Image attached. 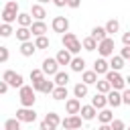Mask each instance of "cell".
<instances>
[{
  "mask_svg": "<svg viewBox=\"0 0 130 130\" xmlns=\"http://www.w3.org/2000/svg\"><path fill=\"white\" fill-rule=\"evenodd\" d=\"M120 57H122L124 61H128V59H130V47H122V51H120Z\"/></svg>",
  "mask_w": 130,
  "mask_h": 130,
  "instance_id": "cell-41",
  "label": "cell"
},
{
  "mask_svg": "<svg viewBox=\"0 0 130 130\" xmlns=\"http://www.w3.org/2000/svg\"><path fill=\"white\" fill-rule=\"evenodd\" d=\"M95 49H98L100 57H104V59H106V57H112V55H114L116 43H114V39H112V37H106L104 41H100V43H98V47H95Z\"/></svg>",
  "mask_w": 130,
  "mask_h": 130,
  "instance_id": "cell-6",
  "label": "cell"
},
{
  "mask_svg": "<svg viewBox=\"0 0 130 130\" xmlns=\"http://www.w3.org/2000/svg\"><path fill=\"white\" fill-rule=\"evenodd\" d=\"M98 120H100V124H110L112 120H114V114H112V110H108V108H102V110H98Z\"/></svg>",
  "mask_w": 130,
  "mask_h": 130,
  "instance_id": "cell-22",
  "label": "cell"
},
{
  "mask_svg": "<svg viewBox=\"0 0 130 130\" xmlns=\"http://www.w3.org/2000/svg\"><path fill=\"white\" fill-rule=\"evenodd\" d=\"M35 49H49V39L43 35V37H35Z\"/></svg>",
  "mask_w": 130,
  "mask_h": 130,
  "instance_id": "cell-34",
  "label": "cell"
},
{
  "mask_svg": "<svg viewBox=\"0 0 130 130\" xmlns=\"http://www.w3.org/2000/svg\"><path fill=\"white\" fill-rule=\"evenodd\" d=\"M95 47H98V43H95L91 37H85V39L81 41V49H85V51H95Z\"/></svg>",
  "mask_w": 130,
  "mask_h": 130,
  "instance_id": "cell-35",
  "label": "cell"
},
{
  "mask_svg": "<svg viewBox=\"0 0 130 130\" xmlns=\"http://www.w3.org/2000/svg\"><path fill=\"white\" fill-rule=\"evenodd\" d=\"M53 83H55L57 87H67V83H69V73L57 71V73L53 75Z\"/></svg>",
  "mask_w": 130,
  "mask_h": 130,
  "instance_id": "cell-19",
  "label": "cell"
},
{
  "mask_svg": "<svg viewBox=\"0 0 130 130\" xmlns=\"http://www.w3.org/2000/svg\"><path fill=\"white\" fill-rule=\"evenodd\" d=\"M67 6L69 8H79L81 6V0H67Z\"/></svg>",
  "mask_w": 130,
  "mask_h": 130,
  "instance_id": "cell-43",
  "label": "cell"
},
{
  "mask_svg": "<svg viewBox=\"0 0 130 130\" xmlns=\"http://www.w3.org/2000/svg\"><path fill=\"white\" fill-rule=\"evenodd\" d=\"M79 108H81V100H77V98H67L65 100V112L69 116L79 114Z\"/></svg>",
  "mask_w": 130,
  "mask_h": 130,
  "instance_id": "cell-12",
  "label": "cell"
},
{
  "mask_svg": "<svg viewBox=\"0 0 130 130\" xmlns=\"http://www.w3.org/2000/svg\"><path fill=\"white\" fill-rule=\"evenodd\" d=\"M51 95H53V100L63 102V100H67V98H69V91H67V87H57V85H55V89L51 91Z\"/></svg>",
  "mask_w": 130,
  "mask_h": 130,
  "instance_id": "cell-27",
  "label": "cell"
},
{
  "mask_svg": "<svg viewBox=\"0 0 130 130\" xmlns=\"http://www.w3.org/2000/svg\"><path fill=\"white\" fill-rule=\"evenodd\" d=\"M124 59L120 57V55H112L110 57V61H108V67L112 69V71H120V69H124Z\"/></svg>",
  "mask_w": 130,
  "mask_h": 130,
  "instance_id": "cell-20",
  "label": "cell"
},
{
  "mask_svg": "<svg viewBox=\"0 0 130 130\" xmlns=\"http://www.w3.org/2000/svg\"><path fill=\"white\" fill-rule=\"evenodd\" d=\"M49 2H51V0H37V4H41V6H43V4H49Z\"/></svg>",
  "mask_w": 130,
  "mask_h": 130,
  "instance_id": "cell-48",
  "label": "cell"
},
{
  "mask_svg": "<svg viewBox=\"0 0 130 130\" xmlns=\"http://www.w3.org/2000/svg\"><path fill=\"white\" fill-rule=\"evenodd\" d=\"M77 130H83V128H77Z\"/></svg>",
  "mask_w": 130,
  "mask_h": 130,
  "instance_id": "cell-49",
  "label": "cell"
},
{
  "mask_svg": "<svg viewBox=\"0 0 130 130\" xmlns=\"http://www.w3.org/2000/svg\"><path fill=\"white\" fill-rule=\"evenodd\" d=\"M98 130H112V128H110V124H100Z\"/></svg>",
  "mask_w": 130,
  "mask_h": 130,
  "instance_id": "cell-47",
  "label": "cell"
},
{
  "mask_svg": "<svg viewBox=\"0 0 130 130\" xmlns=\"http://www.w3.org/2000/svg\"><path fill=\"white\" fill-rule=\"evenodd\" d=\"M28 77H30V81L35 83V81H39V79H43L45 75H43V71H41V69H30V75H28Z\"/></svg>",
  "mask_w": 130,
  "mask_h": 130,
  "instance_id": "cell-39",
  "label": "cell"
},
{
  "mask_svg": "<svg viewBox=\"0 0 130 130\" xmlns=\"http://www.w3.org/2000/svg\"><path fill=\"white\" fill-rule=\"evenodd\" d=\"M8 89H10V87L6 85V81H0V95H4V93H6Z\"/></svg>",
  "mask_w": 130,
  "mask_h": 130,
  "instance_id": "cell-44",
  "label": "cell"
},
{
  "mask_svg": "<svg viewBox=\"0 0 130 130\" xmlns=\"http://www.w3.org/2000/svg\"><path fill=\"white\" fill-rule=\"evenodd\" d=\"M95 114H98V110L87 104V106H81V108H79V114H77V116H79L83 122H91V120L95 118Z\"/></svg>",
  "mask_w": 130,
  "mask_h": 130,
  "instance_id": "cell-13",
  "label": "cell"
},
{
  "mask_svg": "<svg viewBox=\"0 0 130 130\" xmlns=\"http://www.w3.org/2000/svg\"><path fill=\"white\" fill-rule=\"evenodd\" d=\"M4 130H20V122L16 118H8L4 122Z\"/></svg>",
  "mask_w": 130,
  "mask_h": 130,
  "instance_id": "cell-37",
  "label": "cell"
},
{
  "mask_svg": "<svg viewBox=\"0 0 130 130\" xmlns=\"http://www.w3.org/2000/svg\"><path fill=\"white\" fill-rule=\"evenodd\" d=\"M110 128H112V130H126V124H124V120L114 118V120L110 122Z\"/></svg>",
  "mask_w": 130,
  "mask_h": 130,
  "instance_id": "cell-38",
  "label": "cell"
},
{
  "mask_svg": "<svg viewBox=\"0 0 130 130\" xmlns=\"http://www.w3.org/2000/svg\"><path fill=\"white\" fill-rule=\"evenodd\" d=\"M41 71H43L45 77H53V75L59 71V65H57L55 57H47V59H43V63H41Z\"/></svg>",
  "mask_w": 130,
  "mask_h": 130,
  "instance_id": "cell-8",
  "label": "cell"
},
{
  "mask_svg": "<svg viewBox=\"0 0 130 130\" xmlns=\"http://www.w3.org/2000/svg\"><path fill=\"white\" fill-rule=\"evenodd\" d=\"M104 79L110 83V87L112 89H116V91H122L124 87H128V77H124L120 71H112V69H108L106 71V75H104Z\"/></svg>",
  "mask_w": 130,
  "mask_h": 130,
  "instance_id": "cell-1",
  "label": "cell"
},
{
  "mask_svg": "<svg viewBox=\"0 0 130 130\" xmlns=\"http://www.w3.org/2000/svg\"><path fill=\"white\" fill-rule=\"evenodd\" d=\"M16 22H18V26H30V22H32V18H30V14L28 12H18V16H16Z\"/></svg>",
  "mask_w": 130,
  "mask_h": 130,
  "instance_id": "cell-32",
  "label": "cell"
},
{
  "mask_svg": "<svg viewBox=\"0 0 130 130\" xmlns=\"http://www.w3.org/2000/svg\"><path fill=\"white\" fill-rule=\"evenodd\" d=\"M2 81H6L8 87H22V85H24V77H22L20 73L12 71V69H6V71H4Z\"/></svg>",
  "mask_w": 130,
  "mask_h": 130,
  "instance_id": "cell-5",
  "label": "cell"
},
{
  "mask_svg": "<svg viewBox=\"0 0 130 130\" xmlns=\"http://www.w3.org/2000/svg\"><path fill=\"white\" fill-rule=\"evenodd\" d=\"M71 53H67L65 49H61L57 55H55V61H57V65H69V61H71Z\"/></svg>",
  "mask_w": 130,
  "mask_h": 130,
  "instance_id": "cell-26",
  "label": "cell"
},
{
  "mask_svg": "<svg viewBox=\"0 0 130 130\" xmlns=\"http://www.w3.org/2000/svg\"><path fill=\"white\" fill-rule=\"evenodd\" d=\"M108 69H110V67H108V61H106L104 57H100V59L93 61V69H91V71H93L95 75H106Z\"/></svg>",
  "mask_w": 130,
  "mask_h": 130,
  "instance_id": "cell-17",
  "label": "cell"
},
{
  "mask_svg": "<svg viewBox=\"0 0 130 130\" xmlns=\"http://www.w3.org/2000/svg\"><path fill=\"white\" fill-rule=\"evenodd\" d=\"M106 102H108V106H112V108H120V106H122L120 91H116V89H110V91L106 93Z\"/></svg>",
  "mask_w": 130,
  "mask_h": 130,
  "instance_id": "cell-15",
  "label": "cell"
},
{
  "mask_svg": "<svg viewBox=\"0 0 130 130\" xmlns=\"http://www.w3.org/2000/svg\"><path fill=\"white\" fill-rule=\"evenodd\" d=\"M35 45H32V41H24V43H20V55L22 57H32L35 55Z\"/></svg>",
  "mask_w": 130,
  "mask_h": 130,
  "instance_id": "cell-24",
  "label": "cell"
},
{
  "mask_svg": "<svg viewBox=\"0 0 130 130\" xmlns=\"http://www.w3.org/2000/svg\"><path fill=\"white\" fill-rule=\"evenodd\" d=\"M12 32H14V28H12V24H0V37L2 39H8V37H12Z\"/></svg>",
  "mask_w": 130,
  "mask_h": 130,
  "instance_id": "cell-36",
  "label": "cell"
},
{
  "mask_svg": "<svg viewBox=\"0 0 130 130\" xmlns=\"http://www.w3.org/2000/svg\"><path fill=\"white\" fill-rule=\"evenodd\" d=\"M18 100H20L22 108H32L37 102V91L30 85H22V87H18Z\"/></svg>",
  "mask_w": 130,
  "mask_h": 130,
  "instance_id": "cell-3",
  "label": "cell"
},
{
  "mask_svg": "<svg viewBox=\"0 0 130 130\" xmlns=\"http://www.w3.org/2000/svg\"><path fill=\"white\" fill-rule=\"evenodd\" d=\"M61 43H63L65 51H67V53H71V55H77V53L81 51V41H79L73 32H69V30L61 35Z\"/></svg>",
  "mask_w": 130,
  "mask_h": 130,
  "instance_id": "cell-2",
  "label": "cell"
},
{
  "mask_svg": "<svg viewBox=\"0 0 130 130\" xmlns=\"http://www.w3.org/2000/svg\"><path fill=\"white\" fill-rule=\"evenodd\" d=\"M39 130H55V128H51L47 122H43V120H41V126H39Z\"/></svg>",
  "mask_w": 130,
  "mask_h": 130,
  "instance_id": "cell-46",
  "label": "cell"
},
{
  "mask_svg": "<svg viewBox=\"0 0 130 130\" xmlns=\"http://www.w3.org/2000/svg\"><path fill=\"white\" fill-rule=\"evenodd\" d=\"M81 118L75 114V116H67V118H63L61 122H59V126H63L65 130H77V128H81Z\"/></svg>",
  "mask_w": 130,
  "mask_h": 130,
  "instance_id": "cell-11",
  "label": "cell"
},
{
  "mask_svg": "<svg viewBox=\"0 0 130 130\" xmlns=\"http://www.w3.org/2000/svg\"><path fill=\"white\" fill-rule=\"evenodd\" d=\"M28 30H30L32 37H43L47 32V24H45V20H32L30 26H28Z\"/></svg>",
  "mask_w": 130,
  "mask_h": 130,
  "instance_id": "cell-14",
  "label": "cell"
},
{
  "mask_svg": "<svg viewBox=\"0 0 130 130\" xmlns=\"http://www.w3.org/2000/svg\"><path fill=\"white\" fill-rule=\"evenodd\" d=\"M93 85L98 87V93H104V95H106V93H108V91L112 89V87H110V83H108L106 79H98V81H95Z\"/></svg>",
  "mask_w": 130,
  "mask_h": 130,
  "instance_id": "cell-33",
  "label": "cell"
},
{
  "mask_svg": "<svg viewBox=\"0 0 130 130\" xmlns=\"http://www.w3.org/2000/svg\"><path fill=\"white\" fill-rule=\"evenodd\" d=\"M8 57H10L8 47H2V45H0V63H6V61H8Z\"/></svg>",
  "mask_w": 130,
  "mask_h": 130,
  "instance_id": "cell-40",
  "label": "cell"
},
{
  "mask_svg": "<svg viewBox=\"0 0 130 130\" xmlns=\"http://www.w3.org/2000/svg\"><path fill=\"white\" fill-rule=\"evenodd\" d=\"M87 95V85L85 83H75L73 85V98H77V100H81V98H85Z\"/></svg>",
  "mask_w": 130,
  "mask_h": 130,
  "instance_id": "cell-29",
  "label": "cell"
},
{
  "mask_svg": "<svg viewBox=\"0 0 130 130\" xmlns=\"http://www.w3.org/2000/svg\"><path fill=\"white\" fill-rule=\"evenodd\" d=\"M43 122H47L51 128H55L57 130V126H59V122H61V118H59V114L57 112H49L45 118H43Z\"/></svg>",
  "mask_w": 130,
  "mask_h": 130,
  "instance_id": "cell-28",
  "label": "cell"
},
{
  "mask_svg": "<svg viewBox=\"0 0 130 130\" xmlns=\"http://www.w3.org/2000/svg\"><path fill=\"white\" fill-rule=\"evenodd\" d=\"M57 8H63V6H67V0H51Z\"/></svg>",
  "mask_w": 130,
  "mask_h": 130,
  "instance_id": "cell-45",
  "label": "cell"
},
{
  "mask_svg": "<svg viewBox=\"0 0 130 130\" xmlns=\"http://www.w3.org/2000/svg\"><path fill=\"white\" fill-rule=\"evenodd\" d=\"M89 106H93L95 110H102V108H106V106H108V102H106V95L95 91V93H93V98H91V104H89Z\"/></svg>",
  "mask_w": 130,
  "mask_h": 130,
  "instance_id": "cell-23",
  "label": "cell"
},
{
  "mask_svg": "<svg viewBox=\"0 0 130 130\" xmlns=\"http://www.w3.org/2000/svg\"><path fill=\"white\" fill-rule=\"evenodd\" d=\"M104 30H106V35H108V37H110V35H116V32L120 30V22H118L116 18H110V20L106 22Z\"/></svg>",
  "mask_w": 130,
  "mask_h": 130,
  "instance_id": "cell-25",
  "label": "cell"
},
{
  "mask_svg": "<svg viewBox=\"0 0 130 130\" xmlns=\"http://www.w3.org/2000/svg\"><path fill=\"white\" fill-rule=\"evenodd\" d=\"M51 28H53L55 32H59V35L67 32V30H69V18H65V16H55L53 22H51Z\"/></svg>",
  "mask_w": 130,
  "mask_h": 130,
  "instance_id": "cell-10",
  "label": "cell"
},
{
  "mask_svg": "<svg viewBox=\"0 0 130 130\" xmlns=\"http://www.w3.org/2000/svg\"><path fill=\"white\" fill-rule=\"evenodd\" d=\"M16 39H18L20 43H24V41H30L32 35H30V30H28L26 26H18V28H16Z\"/></svg>",
  "mask_w": 130,
  "mask_h": 130,
  "instance_id": "cell-30",
  "label": "cell"
},
{
  "mask_svg": "<svg viewBox=\"0 0 130 130\" xmlns=\"http://www.w3.org/2000/svg\"><path fill=\"white\" fill-rule=\"evenodd\" d=\"M20 124L24 122V124H32L35 120H37V112H35V108H20V110H16V116H14Z\"/></svg>",
  "mask_w": 130,
  "mask_h": 130,
  "instance_id": "cell-7",
  "label": "cell"
},
{
  "mask_svg": "<svg viewBox=\"0 0 130 130\" xmlns=\"http://www.w3.org/2000/svg\"><path fill=\"white\" fill-rule=\"evenodd\" d=\"M122 43H124V47H130V30L122 35Z\"/></svg>",
  "mask_w": 130,
  "mask_h": 130,
  "instance_id": "cell-42",
  "label": "cell"
},
{
  "mask_svg": "<svg viewBox=\"0 0 130 130\" xmlns=\"http://www.w3.org/2000/svg\"><path fill=\"white\" fill-rule=\"evenodd\" d=\"M69 67H71V71H75V73H81L83 69H85V59L83 57H71V61H69Z\"/></svg>",
  "mask_w": 130,
  "mask_h": 130,
  "instance_id": "cell-18",
  "label": "cell"
},
{
  "mask_svg": "<svg viewBox=\"0 0 130 130\" xmlns=\"http://www.w3.org/2000/svg\"><path fill=\"white\" fill-rule=\"evenodd\" d=\"M18 2L16 0H10V2H6V6H4V10H2V22L4 24H12V22H16V16H18Z\"/></svg>",
  "mask_w": 130,
  "mask_h": 130,
  "instance_id": "cell-4",
  "label": "cell"
},
{
  "mask_svg": "<svg viewBox=\"0 0 130 130\" xmlns=\"http://www.w3.org/2000/svg\"><path fill=\"white\" fill-rule=\"evenodd\" d=\"M89 37H91V39H93L95 43H100V41H104V39H106L108 35H106V30H104V26H93V28H91V35H89Z\"/></svg>",
  "mask_w": 130,
  "mask_h": 130,
  "instance_id": "cell-31",
  "label": "cell"
},
{
  "mask_svg": "<svg viewBox=\"0 0 130 130\" xmlns=\"http://www.w3.org/2000/svg\"><path fill=\"white\" fill-rule=\"evenodd\" d=\"M95 81H98V75H95L91 69H83V71H81V83H85V85L89 87V85H93Z\"/></svg>",
  "mask_w": 130,
  "mask_h": 130,
  "instance_id": "cell-21",
  "label": "cell"
},
{
  "mask_svg": "<svg viewBox=\"0 0 130 130\" xmlns=\"http://www.w3.org/2000/svg\"><path fill=\"white\" fill-rule=\"evenodd\" d=\"M35 91H41V93H51L53 89H55V83L51 81V79H47V77H43V79H39V81H35L32 85H30Z\"/></svg>",
  "mask_w": 130,
  "mask_h": 130,
  "instance_id": "cell-9",
  "label": "cell"
},
{
  "mask_svg": "<svg viewBox=\"0 0 130 130\" xmlns=\"http://www.w3.org/2000/svg\"><path fill=\"white\" fill-rule=\"evenodd\" d=\"M28 14H30V18H35V20H45L47 10H45V6H41V4H32Z\"/></svg>",
  "mask_w": 130,
  "mask_h": 130,
  "instance_id": "cell-16",
  "label": "cell"
}]
</instances>
